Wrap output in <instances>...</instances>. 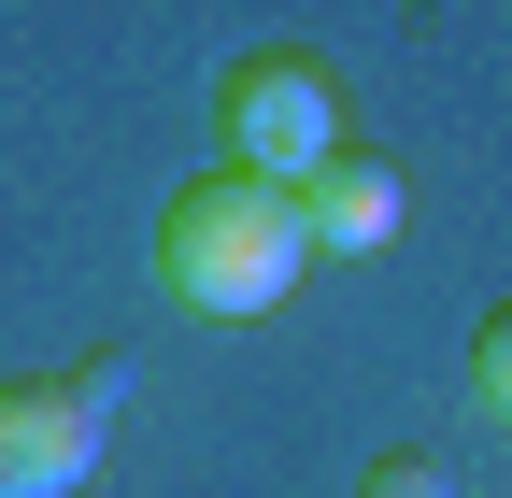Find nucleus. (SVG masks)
I'll list each match as a JSON object with an SVG mask.
<instances>
[{"mask_svg": "<svg viewBox=\"0 0 512 498\" xmlns=\"http://www.w3.org/2000/svg\"><path fill=\"white\" fill-rule=\"evenodd\" d=\"M299 271H313V214H299V185H271V171H200L157 214V285L185 299V314H214V328L271 314Z\"/></svg>", "mask_w": 512, "mask_h": 498, "instance_id": "1", "label": "nucleus"}, {"mask_svg": "<svg viewBox=\"0 0 512 498\" xmlns=\"http://www.w3.org/2000/svg\"><path fill=\"white\" fill-rule=\"evenodd\" d=\"M214 143L228 171H271V185H313L356 129H342V86H328V57L313 43H256L242 72L214 86Z\"/></svg>", "mask_w": 512, "mask_h": 498, "instance_id": "2", "label": "nucleus"}, {"mask_svg": "<svg viewBox=\"0 0 512 498\" xmlns=\"http://www.w3.org/2000/svg\"><path fill=\"white\" fill-rule=\"evenodd\" d=\"M114 399H128V356L15 370V385H0V498H72L114 456Z\"/></svg>", "mask_w": 512, "mask_h": 498, "instance_id": "3", "label": "nucleus"}, {"mask_svg": "<svg viewBox=\"0 0 512 498\" xmlns=\"http://www.w3.org/2000/svg\"><path fill=\"white\" fill-rule=\"evenodd\" d=\"M299 214H313V257H384V242H399V214H413V185H399V157L342 143L328 171L299 185Z\"/></svg>", "mask_w": 512, "mask_h": 498, "instance_id": "4", "label": "nucleus"}, {"mask_svg": "<svg viewBox=\"0 0 512 498\" xmlns=\"http://www.w3.org/2000/svg\"><path fill=\"white\" fill-rule=\"evenodd\" d=\"M470 399H484V413L512 427V299H498L484 328H470Z\"/></svg>", "mask_w": 512, "mask_h": 498, "instance_id": "5", "label": "nucleus"}, {"mask_svg": "<svg viewBox=\"0 0 512 498\" xmlns=\"http://www.w3.org/2000/svg\"><path fill=\"white\" fill-rule=\"evenodd\" d=\"M356 498H456V456H413V442H399V456H370Z\"/></svg>", "mask_w": 512, "mask_h": 498, "instance_id": "6", "label": "nucleus"}]
</instances>
